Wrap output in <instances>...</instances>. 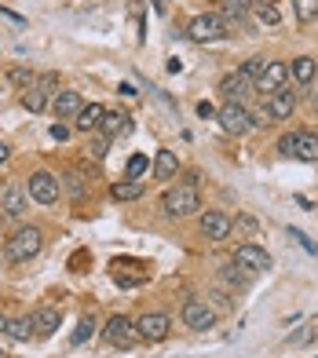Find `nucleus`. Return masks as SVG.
I'll list each match as a JSON object with an SVG mask.
<instances>
[{"instance_id":"1","label":"nucleus","mask_w":318,"mask_h":358,"mask_svg":"<svg viewBox=\"0 0 318 358\" xmlns=\"http://www.w3.org/2000/svg\"><path fill=\"white\" fill-rule=\"evenodd\" d=\"M161 208H165V216H172V220H187V216H194L198 208H201V198H198V190L190 187V183H183V187L165 190Z\"/></svg>"},{"instance_id":"2","label":"nucleus","mask_w":318,"mask_h":358,"mask_svg":"<svg viewBox=\"0 0 318 358\" xmlns=\"http://www.w3.org/2000/svg\"><path fill=\"white\" fill-rule=\"evenodd\" d=\"M44 245V234L41 227H19L11 238H8V259H15V264H26V259H34Z\"/></svg>"},{"instance_id":"3","label":"nucleus","mask_w":318,"mask_h":358,"mask_svg":"<svg viewBox=\"0 0 318 358\" xmlns=\"http://www.w3.org/2000/svg\"><path fill=\"white\" fill-rule=\"evenodd\" d=\"M216 121L227 136H245V132H252V124H256V117H252L242 103H224L216 110Z\"/></svg>"},{"instance_id":"4","label":"nucleus","mask_w":318,"mask_h":358,"mask_svg":"<svg viewBox=\"0 0 318 358\" xmlns=\"http://www.w3.org/2000/svg\"><path fill=\"white\" fill-rule=\"evenodd\" d=\"M103 336H106V344L110 348H121V351H129L139 344V333H136V322L132 318H124V315H114L106 325H103Z\"/></svg>"},{"instance_id":"5","label":"nucleus","mask_w":318,"mask_h":358,"mask_svg":"<svg viewBox=\"0 0 318 358\" xmlns=\"http://www.w3.org/2000/svg\"><path fill=\"white\" fill-rule=\"evenodd\" d=\"M187 37L194 41V44H212V41H219V37H227V29H224V19L219 15H194L190 19V26H187Z\"/></svg>"},{"instance_id":"6","label":"nucleus","mask_w":318,"mask_h":358,"mask_svg":"<svg viewBox=\"0 0 318 358\" xmlns=\"http://www.w3.org/2000/svg\"><path fill=\"white\" fill-rule=\"evenodd\" d=\"M183 325H190L194 333L212 329V325H216V307L205 303V300H198V296H190V300L183 303Z\"/></svg>"},{"instance_id":"7","label":"nucleus","mask_w":318,"mask_h":358,"mask_svg":"<svg viewBox=\"0 0 318 358\" xmlns=\"http://www.w3.org/2000/svg\"><path fill=\"white\" fill-rule=\"evenodd\" d=\"M136 333H139V340H147V344H161V340H168V333H172V322H168V315L150 311V315H143L136 322Z\"/></svg>"},{"instance_id":"8","label":"nucleus","mask_w":318,"mask_h":358,"mask_svg":"<svg viewBox=\"0 0 318 358\" xmlns=\"http://www.w3.org/2000/svg\"><path fill=\"white\" fill-rule=\"evenodd\" d=\"M26 194L34 201H41V205H55L59 201V179L52 172H34L29 183H26Z\"/></svg>"},{"instance_id":"9","label":"nucleus","mask_w":318,"mask_h":358,"mask_svg":"<svg viewBox=\"0 0 318 358\" xmlns=\"http://www.w3.org/2000/svg\"><path fill=\"white\" fill-rule=\"evenodd\" d=\"M285 80H289V62H271V59H267L263 73H260L256 80H252V85H256V92L275 95V92H282V88H285Z\"/></svg>"},{"instance_id":"10","label":"nucleus","mask_w":318,"mask_h":358,"mask_svg":"<svg viewBox=\"0 0 318 358\" xmlns=\"http://www.w3.org/2000/svg\"><path fill=\"white\" fill-rule=\"evenodd\" d=\"M249 11H252V0H224V15H219V19H224V29L227 34H245L249 29Z\"/></svg>"},{"instance_id":"11","label":"nucleus","mask_w":318,"mask_h":358,"mask_svg":"<svg viewBox=\"0 0 318 358\" xmlns=\"http://www.w3.org/2000/svg\"><path fill=\"white\" fill-rule=\"evenodd\" d=\"M271 252H263L260 245H238L234 249V267H242V271H271Z\"/></svg>"},{"instance_id":"12","label":"nucleus","mask_w":318,"mask_h":358,"mask_svg":"<svg viewBox=\"0 0 318 358\" xmlns=\"http://www.w3.org/2000/svg\"><path fill=\"white\" fill-rule=\"evenodd\" d=\"M114 271V282L117 285H124V289H136L143 278H147V264H139V259H114V264H110Z\"/></svg>"},{"instance_id":"13","label":"nucleus","mask_w":318,"mask_h":358,"mask_svg":"<svg viewBox=\"0 0 318 358\" xmlns=\"http://www.w3.org/2000/svg\"><path fill=\"white\" fill-rule=\"evenodd\" d=\"M231 231H234V220L227 213H205L201 216V234L209 241H224V238H231Z\"/></svg>"},{"instance_id":"14","label":"nucleus","mask_w":318,"mask_h":358,"mask_svg":"<svg viewBox=\"0 0 318 358\" xmlns=\"http://www.w3.org/2000/svg\"><path fill=\"white\" fill-rule=\"evenodd\" d=\"M293 110H296V92L282 88V92H275V95H267V106H263V113H267L271 121H285Z\"/></svg>"},{"instance_id":"15","label":"nucleus","mask_w":318,"mask_h":358,"mask_svg":"<svg viewBox=\"0 0 318 358\" xmlns=\"http://www.w3.org/2000/svg\"><path fill=\"white\" fill-rule=\"evenodd\" d=\"M99 132H103L106 139L129 136V132H132V117H129V113H121V110H106L103 121H99Z\"/></svg>"},{"instance_id":"16","label":"nucleus","mask_w":318,"mask_h":358,"mask_svg":"<svg viewBox=\"0 0 318 358\" xmlns=\"http://www.w3.org/2000/svg\"><path fill=\"white\" fill-rule=\"evenodd\" d=\"M85 106L81 99V92H55V99H52V110H55V117L59 121H66V117H77Z\"/></svg>"},{"instance_id":"17","label":"nucleus","mask_w":318,"mask_h":358,"mask_svg":"<svg viewBox=\"0 0 318 358\" xmlns=\"http://www.w3.org/2000/svg\"><path fill=\"white\" fill-rule=\"evenodd\" d=\"M29 322H34V336H52L59 329V322H62V311L59 307H37Z\"/></svg>"},{"instance_id":"18","label":"nucleus","mask_w":318,"mask_h":358,"mask_svg":"<svg viewBox=\"0 0 318 358\" xmlns=\"http://www.w3.org/2000/svg\"><path fill=\"white\" fill-rule=\"evenodd\" d=\"M0 208H4V216L19 220V216L26 213V190H22V187H8L4 198H0Z\"/></svg>"},{"instance_id":"19","label":"nucleus","mask_w":318,"mask_h":358,"mask_svg":"<svg viewBox=\"0 0 318 358\" xmlns=\"http://www.w3.org/2000/svg\"><path fill=\"white\" fill-rule=\"evenodd\" d=\"M103 106L99 103H88V106H81V113H77V128L81 132H99V121H103Z\"/></svg>"},{"instance_id":"20","label":"nucleus","mask_w":318,"mask_h":358,"mask_svg":"<svg viewBox=\"0 0 318 358\" xmlns=\"http://www.w3.org/2000/svg\"><path fill=\"white\" fill-rule=\"evenodd\" d=\"M315 73H318V62H315L311 55H300V59H293L289 77H296V85H311Z\"/></svg>"},{"instance_id":"21","label":"nucleus","mask_w":318,"mask_h":358,"mask_svg":"<svg viewBox=\"0 0 318 358\" xmlns=\"http://www.w3.org/2000/svg\"><path fill=\"white\" fill-rule=\"evenodd\" d=\"M245 88H249V80L242 73H231V77H224V85H219V92H224L227 103H242L245 99Z\"/></svg>"},{"instance_id":"22","label":"nucleus","mask_w":318,"mask_h":358,"mask_svg":"<svg viewBox=\"0 0 318 358\" xmlns=\"http://www.w3.org/2000/svg\"><path fill=\"white\" fill-rule=\"evenodd\" d=\"M110 194H114V201H136L143 198V179H117Z\"/></svg>"},{"instance_id":"23","label":"nucleus","mask_w":318,"mask_h":358,"mask_svg":"<svg viewBox=\"0 0 318 358\" xmlns=\"http://www.w3.org/2000/svg\"><path fill=\"white\" fill-rule=\"evenodd\" d=\"M180 172V157L172 154V150H157V157H154V176L157 179H172Z\"/></svg>"},{"instance_id":"24","label":"nucleus","mask_w":318,"mask_h":358,"mask_svg":"<svg viewBox=\"0 0 318 358\" xmlns=\"http://www.w3.org/2000/svg\"><path fill=\"white\" fill-rule=\"evenodd\" d=\"M293 157H300V161H318V136H315V132H300Z\"/></svg>"},{"instance_id":"25","label":"nucleus","mask_w":318,"mask_h":358,"mask_svg":"<svg viewBox=\"0 0 318 358\" xmlns=\"http://www.w3.org/2000/svg\"><path fill=\"white\" fill-rule=\"evenodd\" d=\"M252 15H256L260 26H278V22H282L278 8H275V4H263V0H252Z\"/></svg>"},{"instance_id":"26","label":"nucleus","mask_w":318,"mask_h":358,"mask_svg":"<svg viewBox=\"0 0 318 358\" xmlns=\"http://www.w3.org/2000/svg\"><path fill=\"white\" fill-rule=\"evenodd\" d=\"M8 336L19 340V344H26V340L34 336V322L29 318H8Z\"/></svg>"},{"instance_id":"27","label":"nucleus","mask_w":318,"mask_h":358,"mask_svg":"<svg viewBox=\"0 0 318 358\" xmlns=\"http://www.w3.org/2000/svg\"><path fill=\"white\" fill-rule=\"evenodd\" d=\"M22 106H26L29 113H41V110L48 106V92H41L37 85H34V88H26V92H22Z\"/></svg>"},{"instance_id":"28","label":"nucleus","mask_w":318,"mask_h":358,"mask_svg":"<svg viewBox=\"0 0 318 358\" xmlns=\"http://www.w3.org/2000/svg\"><path fill=\"white\" fill-rule=\"evenodd\" d=\"M92 336H95V318L88 315V318L77 322V329H73V336H70V344H88Z\"/></svg>"},{"instance_id":"29","label":"nucleus","mask_w":318,"mask_h":358,"mask_svg":"<svg viewBox=\"0 0 318 358\" xmlns=\"http://www.w3.org/2000/svg\"><path fill=\"white\" fill-rule=\"evenodd\" d=\"M293 11L300 22H315L318 19V0H293Z\"/></svg>"},{"instance_id":"30","label":"nucleus","mask_w":318,"mask_h":358,"mask_svg":"<svg viewBox=\"0 0 318 358\" xmlns=\"http://www.w3.org/2000/svg\"><path fill=\"white\" fill-rule=\"evenodd\" d=\"M8 80H11L15 88H22V92L37 85V77H34V70H26V66H15V70L8 73Z\"/></svg>"},{"instance_id":"31","label":"nucleus","mask_w":318,"mask_h":358,"mask_svg":"<svg viewBox=\"0 0 318 358\" xmlns=\"http://www.w3.org/2000/svg\"><path fill=\"white\" fill-rule=\"evenodd\" d=\"M147 169H150L147 154H132V157H129V169H124V172H129L124 179H143V176H147Z\"/></svg>"},{"instance_id":"32","label":"nucleus","mask_w":318,"mask_h":358,"mask_svg":"<svg viewBox=\"0 0 318 358\" xmlns=\"http://www.w3.org/2000/svg\"><path fill=\"white\" fill-rule=\"evenodd\" d=\"M263 66H267V59H263V55H252V59H245L242 77H245V80H256V77L263 73Z\"/></svg>"},{"instance_id":"33","label":"nucleus","mask_w":318,"mask_h":358,"mask_svg":"<svg viewBox=\"0 0 318 358\" xmlns=\"http://www.w3.org/2000/svg\"><path fill=\"white\" fill-rule=\"evenodd\" d=\"M37 88H41V92H48V95H55L59 77H55V73H41V77H37Z\"/></svg>"},{"instance_id":"34","label":"nucleus","mask_w":318,"mask_h":358,"mask_svg":"<svg viewBox=\"0 0 318 358\" xmlns=\"http://www.w3.org/2000/svg\"><path fill=\"white\" fill-rule=\"evenodd\" d=\"M296 139H300V132H293V136H282V139H278V150H282L285 157H293V154H296Z\"/></svg>"},{"instance_id":"35","label":"nucleus","mask_w":318,"mask_h":358,"mask_svg":"<svg viewBox=\"0 0 318 358\" xmlns=\"http://www.w3.org/2000/svg\"><path fill=\"white\" fill-rule=\"evenodd\" d=\"M106 146H110L106 136H95V139H92V157H95V161H103V157H106Z\"/></svg>"},{"instance_id":"36","label":"nucleus","mask_w":318,"mask_h":358,"mask_svg":"<svg viewBox=\"0 0 318 358\" xmlns=\"http://www.w3.org/2000/svg\"><path fill=\"white\" fill-rule=\"evenodd\" d=\"M224 282H227V285H249V278H245L238 267H227V271H224Z\"/></svg>"},{"instance_id":"37","label":"nucleus","mask_w":318,"mask_h":358,"mask_svg":"<svg viewBox=\"0 0 318 358\" xmlns=\"http://www.w3.org/2000/svg\"><path fill=\"white\" fill-rule=\"evenodd\" d=\"M70 194H73V198H81V194H85V179L81 176H70Z\"/></svg>"},{"instance_id":"38","label":"nucleus","mask_w":318,"mask_h":358,"mask_svg":"<svg viewBox=\"0 0 318 358\" xmlns=\"http://www.w3.org/2000/svg\"><path fill=\"white\" fill-rule=\"evenodd\" d=\"M52 139H55V143L70 139V128H66V124H52Z\"/></svg>"},{"instance_id":"39","label":"nucleus","mask_w":318,"mask_h":358,"mask_svg":"<svg viewBox=\"0 0 318 358\" xmlns=\"http://www.w3.org/2000/svg\"><path fill=\"white\" fill-rule=\"evenodd\" d=\"M293 238H296V241H300V245H304L308 252H315V241H311V238H308L304 231H293Z\"/></svg>"},{"instance_id":"40","label":"nucleus","mask_w":318,"mask_h":358,"mask_svg":"<svg viewBox=\"0 0 318 358\" xmlns=\"http://www.w3.org/2000/svg\"><path fill=\"white\" fill-rule=\"evenodd\" d=\"M238 227H242V231H249V234H256V220H249V216L238 220Z\"/></svg>"},{"instance_id":"41","label":"nucleus","mask_w":318,"mask_h":358,"mask_svg":"<svg viewBox=\"0 0 318 358\" xmlns=\"http://www.w3.org/2000/svg\"><path fill=\"white\" fill-rule=\"evenodd\" d=\"M212 113H216V110H212L209 103H198V117H212Z\"/></svg>"},{"instance_id":"42","label":"nucleus","mask_w":318,"mask_h":358,"mask_svg":"<svg viewBox=\"0 0 318 358\" xmlns=\"http://www.w3.org/2000/svg\"><path fill=\"white\" fill-rule=\"evenodd\" d=\"M8 154H11V150H8V143H0V165L8 161Z\"/></svg>"},{"instance_id":"43","label":"nucleus","mask_w":318,"mask_h":358,"mask_svg":"<svg viewBox=\"0 0 318 358\" xmlns=\"http://www.w3.org/2000/svg\"><path fill=\"white\" fill-rule=\"evenodd\" d=\"M0 333H8V318L4 315H0Z\"/></svg>"},{"instance_id":"44","label":"nucleus","mask_w":318,"mask_h":358,"mask_svg":"<svg viewBox=\"0 0 318 358\" xmlns=\"http://www.w3.org/2000/svg\"><path fill=\"white\" fill-rule=\"evenodd\" d=\"M0 355H4V351H0Z\"/></svg>"}]
</instances>
